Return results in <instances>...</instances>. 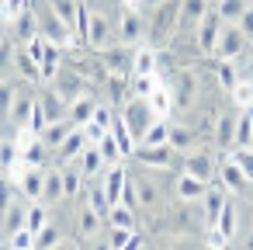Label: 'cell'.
<instances>
[{"label": "cell", "instance_id": "1", "mask_svg": "<svg viewBox=\"0 0 253 250\" xmlns=\"http://www.w3.org/2000/svg\"><path fill=\"white\" fill-rule=\"evenodd\" d=\"M177 14H180V0H160L146 21V42L163 46L177 35Z\"/></svg>", "mask_w": 253, "mask_h": 250}, {"label": "cell", "instance_id": "2", "mask_svg": "<svg viewBox=\"0 0 253 250\" xmlns=\"http://www.w3.org/2000/svg\"><path fill=\"white\" fill-rule=\"evenodd\" d=\"M28 7L35 11V18H39V35H45V39H52V42H59L63 49L73 42V25L70 21H63L52 7H49V0H28Z\"/></svg>", "mask_w": 253, "mask_h": 250}, {"label": "cell", "instance_id": "3", "mask_svg": "<svg viewBox=\"0 0 253 250\" xmlns=\"http://www.w3.org/2000/svg\"><path fill=\"white\" fill-rule=\"evenodd\" d=\"M111 42H118V25L101 14V11H87V28H84V46H90L94 52L97 49H108Z\"/></svg>", "mask_w": 253, "mask_h": 250}, {"label": "cell", "instance_id": "4", "mask_svg": "<svg viewBox=\"0 0 253 250\" xmlns=\"http://www.w3.org/2000/svg\"><path fill=\"white\" fill-rule=\"evenodd\" d=\"M122 118H125V125L132 129V136H135V143L146 136V129L156 122V111L149 108V101L146 98H128L125 101V108H122Z\"/></svg>", "mask_w": 253, "mask_h": 250}, {"label": "cell", "instance_id": "5", "mask_svg": "<svg viewBox=\"0 0 253 250\" xmlns=\"http://www.w3.org/2000/svg\"><path fill=\"white\" fill-rule=\"evenodd\" d=\"M132 56H135V49L125 46V42H111L108 49H97V63H101L104 73H125V77H132Z\"/></svg>", "mask_w": 253, "mask_h": 250}, {"label": "cell", "instance_id": "6", "mask_svg": "<svg viewBox=\"0 0 253 250\" xmlns=\"http://www.w3.org/2000/svg\"><path fill=\"white\" fill-rule=\"evenodd\" d=\"M229 21H222V14L211 7L201 21H198V28H194V42H198V52H205V56H211L215 52V46H218V35H222V28H225Z\"/></svg>", "mask_w": 253, "mask_h": 250}, {"label": "cell", "instance_id": "7", "mask_svg": "<svg viewBox=\"0 0 253 250\" xmlns=\"http://www.w3.org/2000/svg\"><path fill=\"white\" fill-rule=\"evenodd\" d=\"M35 108H39V94H35V91H28V87H25V80H18V94H14V104H11L7 122H14L18 129H21V125H32Z\"/></svg>", "mask_w": 253, "mask_h": 250}, {"label": "cell", "instance_id": "8", "mask_svg": "<svg viewBox=\"0 0 253 250\" xmlns=\"http://www.w3.org/2000/svg\"><path fill=\"white\" fill-rule=\"evenodd\" d=\"M118 42H125V46H142L146 42V18H142V11H132V7L122 11Z\"/></svg>", "mask_w": 253, "mask_h": 250}, {"label": "cell", "instance_id": "9", "mask_svg": "<svg viewBox=\"0 0 253 250\" xmlns=\"http://www.w3.org/2000/svg\"><path fill=\"white\" fill-rule=\"evenodd\" d=\"M184 174H191V177L211 184L215 174H218V163H215L211 153H205V150H187V156H184Z\"/></svg>", "mask_w": 253, "mask_h": 250}, {"label": "cell", "instance_id": "10", "mask_svg": "<svg viewBox=\"0 0 253 250\" xmlns=\"http://www.w3.org/2000/svg\"><path fill=\"white\" fill-rule=\"evenodd\" d=\"M243 49H246V35H243V28H239V25H225L211 56H218V59H239Z\"/></svg>", "mask_w": 253, "mask_h": 250}, {"label": "cell", "instance_id": "11", "mask_svg": "<svg viewBox=\"0 0 253 250\" xmlns=\"http://www.w3.org/2000/svg\"><path fill=\"white\" fill-rule=\"evenodd\" d=\"M45 84H52V91H56L66 104H73V101L84 94V77H80V73H70V70H56V77L45 80Z\"/></svg>", "mask_w": 253, "mask_h": 250}, {"label": "cell", "instance_id": "12", "mask_svg": "<svg viewBox=\"0 0 253 250\" xmlns=\"http://www.w3.org/2000/svg\"><path fill=\"white\" fill-rule=\"evenodd\" d=\"M173 146L170 143H160V146H135V160L142 163V167H153V170H163V167H170V160H173Z\"/></svg>", "mask_w": 253, "mask_h": 250}, {"label": "cell", "instance_id": "13", "mask_svg": "<svg viewBox=\"0 0 253 250\" xmlns=\"http://www.w3.org/2000/svg\"><path fill=\"white\" fill-rule=\"evenodd\" d=\"M211 11V0H180V14H177V32H194L198 21Z\"/></svg>", "mask_w": 253, "mask_h": 250}, {"label": "cell", "instance_id": "14", "mask_svg": "<svg viewBox=\"0 0 253 250\" xmlns=\"http://www.w3.org/2000/svg\"><path fill=\"white\" fill-rule=\"evenodd\" d=\"M215 177H218V184H222L229 195H239V191L250 184V181H246V174H243V167H239L229 153H225V160L218 163V174H215Z\"/></svg>", "mask_w": 253, "mask_h": 250}, {"label": "cell", "instance_id": "15", "mask_svg": "<svg viewBox=\"0 0 253 250\" xmlns=\"http://www.w3.org/2000/svg\"><path fill=\"white\" fill-rule=\"evenodd\" d=\"M14 66H18V73H21V80H25V84H45L42 66H39V59L28 52V46H21V49L14 52Z\"/></svg>", "mask_w": 253, "mask_h": 250}, {"label": "cell", "instance_id": "16", "mask_svg": "<svg viewBox=\"0 0 253 250\" xmlns=\"http://www.w3.org/2000/svg\"><path fill=\"white\" fill-rule=\"evenodd\" d=\"M14 181L21 184V195H28L35 201V198H42V188H45V167H25Z\"/></svg>", "mask_w": 253, "mask_h": 250}, {"label": "cell", "instance_id": "17", "mask_svg": "<svg viewBox=\"0 0 253 250\" xmlns=\"http://www.w3.org/2000/svg\"><path fill=\"white\" fill-rule=\"evenodd\" d=\"M156 63H160V52L149 46V42H142V46H135V56H132V77H146V73H156Z\"/></svg>", "mask_w": 253, "mask_h": 250}, {"label": "cell", "instance_id": "18", "mask_svg": "<svg viewBox=\"0 0 253 250\" xmlns=\"http://www.w3.org/2000/svg\"><path fill=\"white\" fill-rule=\"evenodd\" d=\"M11 25H14V35H11V39H14V42H21V46H25V42H32V39L39 35V18H35V11H32V7H25Z\"/></svg>", "mask_w": 253, "mask_h": 250}, {"label": "cell", "instance_id": "19", "mask_svg": "<svg viewBox=\"0 0 253 250\" xmlns=\"http://www.w3.org/2000/svg\"><path fill=\"white\" fill-rule=\"evenodd\" d=\"M39 108H42L45 122H59V118H66V101H63L52 87H45V91L39 94Z\"/></svg>", "mask_w": 253, "mask_h": 250}, {"label": "cell", "instance_id": "20", "mask_svg": "<svg viewBox=\"0 0 253 250\" xmlns=\"http://www.w3.org/2000/svg\"><path fill=\"white\" fill-rule=\"evenodd\" d=\"M87 143H90V139H87V132H84L80 125H73V132H70V136L59 143L56 156H59V160H73V156H80V153L87 150Z\"/></svg>", "mask_w": 253, "mask_h": 250}, {"label": "cell", "instance_id": "21", "mask_svg": "<svg viewBox=\"0 0 253 250\" xmlns=\"http://www.w3.org/2000/svg\"><path fill=\"white\" fill-rule=\"evenodd\" d=\"M125 181H128L125 167H122V163H111V170L104 174V184H101L111 205H115V201H122V188H125Z\"/></svg>", "mask_w": 253, "mask_h": 250}, {"label": "cell", "instance_id": "22", "mask_svg": "<svg viewBox=\"0 0 253 250\" xmlns=\"http://www.w3.org/2000/svg\"><path fill=\"white\" fill-rule=\"evenodd\" d=\"M104 167H108V160H104V153L97 150V143H87V150L80 153V170H84V177H97Z\"/></svg>", "mask_w": 253, "mask_h": 250}, {"label": "cell", "instance_id": "23", "mask_svg": "<svg viewBox=\"0 0 253 250\" xmlns=\"http://www.w3.org/2000/svg\"><path fill=\"white\" fill-rule=\"evenodd\" d=\"M173 191H177V198H180V201H201V195L208 191V184H205V181H198V177H191V174H180Z\"/></svg>", "mask_w": 253, "mask_h": 250}, {"label": "cell", "instance_id": "24", "mask_svg": "<svg viewBox=\"0 0 253 250\" xmlns=\"http://www.w3.org/2000/svg\"><path fill=\"white\" fill-rule=\"evenodd\" d=\"M225 188H208L205 195H201V208H205V222L211 226L215 219H218V212H222V205H225Z\"/></svg>", "mask_w": 253, "mask_h": 250}, {"label": "cell", "instance_id": "25", "mask_svg": "<svg viewBox=\"0 0 253 250\" xmlns=\"http://www.w3.org/2000/svg\"><path fill=\"white\" fill-rule=\"evenodd\" d=\"M170 87V94H173V104H191V98H194V77L191 73H177L173 77V84H167Z\"/></svg>", "mask_w": 253, "mask_h": 250}, {"label": "cell", "instance_id": "26", "mask_svg": "<svg viewBox=\"0 0 253 250\" xmlns=\"http://www.w3.org/2000/svg\"><path fill=\"white\" fill-rule=\"evenodd\" d=\"M236 122H239V115H222L218 118V129H215V139H218V146L229 153L232 146H236Z\"/></svg>", "mask_w": 253, "mask_h": 250}, {"label": "cell", "instance_id": "27", "mask_svg": "<svg viewBox=\"0 0 253 250\" xmlns=\"http://www.w3.org/2000/svg\"><path fill=\"white\" fill-rule=\"evenodd\" d=\"M49 150H52V146H49V143L39 136L35 143H28V146L21 150V163H28V167H45V156H49Z\"/></svg>", "mask_w": 253, "mask_h": 250}, {"label": "cell", "instance_id": "28", "mask_svg": "<svg viewBox=\"0 0 253 250\" xmlns=\"http://www.w3.org/2000/svg\"><path fill=\"white\" fill-rule=\"evenodd\" d=\"M146 101H149V108L156 111V118H167V115H170V108H173V94H170V87H167V84H160Z\"/></svg>", "mask_w": 253, "mask_h": 250}, {"label": "cell", "instance_id": "29", "mask_svg": "<svg viewBox=\"0 0 253 250\" xmlns=\"http://www.w3.org/2000/svg\"><path fill=\"white\" fill-rule=\"evenodd\" d=\"M94 108H97V101H90V98L80 94V98L70 104V115H66V118H70L73 125H87V122L94 118Z\"/></svg>", "mask_w": 253, "mask_h": 250}, {"label": "cell", "instance_id": "30", "mask_svg": "<svg viewBox=\"0 0 253 250\" xmlns=\"http://www.w3.org/2000/svg\"><path fill=\"white\" fill-rule=\"evenodd\" d=\"M70 132H73V122H70V118H59V122H49V125L42 129V139H45L52 150H59V143H63Z\"/></svg>", "mask_w": 253, "mask_h": 250}, {"label": "cell", "instance_id": "31", "mask_svg": "<svg viewBox=\"0 0 253 250\" xmlns=\"http://www.w3.org/2000/svg\"><path fill=\"white\" fill-rule=\"evenodd\" d=\"M108 222H111V226L139 229V222H135V208H132V205H125V201H115V205L108 208Z\"/></svg>", "mask_w": 253, "mask_h": 250}, {"label": "cell", "instance_id": "32", "mask_svg": "<svg viewBox=\"0 0 253 250\" xmlns=\"http://www.w3.org/2000/svg\"><path fill=\"white\" fill-rule=\"evenodd\" d=\"M211 226H215V229L232 243V236H236V205H232L229 198H225V205H222V212H218V219H215Z\"/></svg>", "mask_w": 253, "mask_h": 250}, {"label": "cell", "instance_id": "33", "mask_svg": "<svg viewBox=\"0 0 253 250\" xmlns=\"http://www.w3.org/2000/svg\"><path fill=\"white\" fill-rule=\"evenodd\" d=\"M59 198H66V188H63V170H45L42 201H59Z\"/></svg>", "mask_w": 253, "mask_h": 250}, {"label": "cell", "instance_id": "34", "mask_svg": "<svg viewBox=\"0 0 253 250\" xmlns=\"http://www.w3.org/2000/svg\"><path fill=\"white\" fill-rule=\"evenodd\" d=\"M170 139V122L167 118H156L149 129H146V136L139 139V146H160V143H167Z\"/></svg>", "mask_w": 253, "mask_h": 250}, {"label": "cell", "instance_id": "35", "mask_svg": "<svg viewBox=\"0 0 253 250\" xmlns=\"http://www.w3.org/2000/svg\"><path fill=\"white\" fill-rule=\"evenodd\" d=\"M97 150L104 153V160H108V167H111V163H122V160H125V153H122V146H118V139L111 136V129H108V132H104V136L97 139Z\"/></svg>", "mask_w": 253, "mask_h": 250}, {"label": "cell", "instance_id": "36", "mask_svg": "<svg viewBox=\"0 0 253 250\" xmlns=\"http://www.w3.org/2000/svg\"><path fill=\"white\" fill-rule=\"evenodd\" d=\"M246 4H250V0H215V11L222 14V21L236 25V21H239V14L246 11Z\"/></svg>", "mask_w": 253, "mask_h": 250}, {"label": "cell", "instance_id": "37", "mask_svg": "<svg viewBox=\"0 0 253 250\" xmlns=\"http://www.w3.org/2000/svg\"><path fill=\"white\" fill-rule=\"evenodd\" d=\"M194 139H198V132H191V129L170 122V139H167V143H170L173 150H194Z\"/></svg>", "mask_w": 253, "mask_h": 250}, {"label": "cell", "instance_id": "38", "mask_svg": "<svg viewBox=\"0 0 253 250\" xmlns=\"http://www.w3.org/2000/svg\"><path fill=\"white\" fill-rule=\"evenodd\" d=\"M49 7H52L63 21H70L73 32H77V7H80V0H49Z\"/></svg>", "mask_w": 253, "mask_h": 250}, {"label": "cell", "instance_id": "39", "mask_svg": "<svg viewBox=\"0 0 253 250\" xmlns=\"http://www.w3.org/2000/svg\"><path fill=\"white\" fill-rule=\"evenodd\" d=\"M128 87H132V98H149L160 84H156V73H146V77H132Z\"/></svg>", "mask_w": 253, "mask_h": 250}, {"label": "cell", "instance_id": "40", "mask_svg": "<svg viewBox=\"0 0 253 250\" xmlns=\"http://www.w3.org/2000/svg\"><path fill=\"white\" fill-rule=\"evenodd\" d=\"M132 233H135V229H128V226H111V222H108V243H111L115 250H128Z\"/></svg>", "mask_w": 253, "mask_h": 250}, {"label": "cell", "instance_id": "41", "mask_svg": "<svg viewBox=\"0 0 253 250\" xmlns=\"http://www.w3.org/2000/svg\"><path fill=\"white\" fill-rule=\"evenodd\" d=\"M229 156L243 167V174H246V181L253 184V146H236V150H229Z\"/></svg>", "mask_w": 253, "mask_h": 250}, {"label": "cell", "instance_id": "42", "mask_svg": "<svg viewBox=\"0 0 253 250\" xmlns=\"http://www.w3.org/2000/svg\"><path fill=\"white\" fill-rule=\"evenodd\" d=\"M218 84L225 91H232L239 84V73H236V59H218Z\"/></svg>", "mask_w": 253, "mask_h": 250}, {"label": "cell", "instance_id": "43", "mask_svg": "<svg viewBox=\"0 0 253 250\" xmlns=\"http://www.w3.org/2000/svg\"><path fill=\"white\" fill-rule=\"evenodd\" d=\"M135 191H139V205H156L160 201V191L149 177H135Z\"/></svg>", "mask_w": 253, "mask_h": 250}, {"label": "cell", "instance_id": "44", "mask_svg": "<svg viewBox=\"0 0 253 250\" xmlns=\"http://www.w3.org/2000/svg\"><path fill=\"white\" fill-rule=\"evenodd\" d=\"M236 146H253V125H250V111L243 108L239 122H236ZM232 146V150H236Z\"/></svg>", "mask_w": 253, "mask_h": 250}, {"label": "cell", "instance_id": "45", "mask_svg": "<svg viewBox=\"0 0 253 250\" xmlns=\"http://www.w3.org/2000/svg\"><path fill=\"white\" fill-rule=\"evenodd\" d=\"M97 229H101V212H94V208L87 205V208L80 212V233H84V236H94Z\"/></svg>", "mask_w": 253, "mask_h": 250}, {"label": "cell", "instance_id": "46", "mask_svg": "<svg viewBox=\"0 0 253 250\" xmlns=\"http://www.w3.org/2000/svg\"><path fill=\"white\" fill-rule=\"evenodd\" d=\"M63 236H59V229H56V222H45L39 233H35V247L42 250V247H52V243H59Z\"/></svg>", "mask_w": 253, "mask_h": 250}, {"label": "cell", "instance_id": "47", "mask_svg": "<svg viewBox=\"0 0 253 250\" xmlns=\"http://www.w3.org/2000/svg\"><path fill=\"white\" fill-rule=\"evenodd\" d=\"M232 101H236L239 108H250V104H253V80H239V84L232 87Z\"/></svg>", "mask_w": 253, "mask_h": 250}, {"label": "cell", "instance_id": "48", "mask_svg": "<svg viewBox=\"0 0 253 250\" xmlns=\"http://www.w3.org/2000/svg\"><path fill=\"white\" fill-rule=\"evenodd\" d=\"M7 243L11 247H35V229H28V226H21V229H14V233H7Z\"/></svg>", "mask_w": 253, "mask_h": 250}, {"label": "cell", "instance_id": "49", "mask_svg": "<svg viewBox=\"0 0 253 250\" xmlns=\"http://www.w3.org/2000/svg\"><path fill=\"white\" fill-rule=\"evenodd\" d=\"M87 195H90V208H94V212H101V215H108V208H111V201H108V195H104V188H90Z\"/></svg>", "mask_w": 253, "mask_h": 250}, {"label": "cell", "instance_id": "50", "mask_svg": "<svg viewBox=\"0 0 253 250\" xmlns=\"http://www.w3.org/2000/svg\"><path fill=\"white\" fill-rule=\"evenodd\" d=\"M80 181H87L84 170H80V174H77V170H66V174H63V188H66V195H77V191H80Z\"/></svg>", "mask_w": 253, "mask_h": 250}, {"label": "cell", "instance_id": "51", "mask_svg": "<svg viewBox=\"0 0 253 250\" xmlns=\"http://www.w3.org/2000/svg\"><path fill=\"white\" fill-rule=\"evenodd\" d=\"M236 25L243 28V35H246V39H253V7H250V4H246V11L239 14V21H236Z\"/></svg>", "mask_w": 253, "mask_h": 250}, {"label": "cell", "instance_id": "52", "mask_svg": "<svg viewBox=\"0 0 253 250\" xmlns=\"http://www.w3.org/2000/svg\"><path fill=\"white\" fill-rule=\"evenodd\" d=\"M205 240H208V247H225V243H229V240H225V236H222V233H218L215 226L208 229V236H205Z\"/></svg>", "mask_w": 253, "mask_h": 250}, {"label": "cell", "instance_id": "53", "mask_svg": "<svg viewBox=\"0 0 253 250\" xmlns=\"http://www.w3.org/2000/svg\"><path fill=\"white\" fill-rule=\"evenodd\" d=\"M250 59H246V80H253V52H246Z\"/></svg>", "mask_w": 253, "mask_h": 250}, {"label": "cell", "instance_id": "54", "mask_svg": "<svg viewBox=\"0 0 253 250\" xmlns=\"http://www.w3.org/2000/svg\"><path fill=\"white\" fill-rule=\"evenodd\" d=\"M0 146H4V139H0Z\"/></svg>", "mask_w": 253, "mask_h": 250}, {"label": "cell", "instance_id": "55", "mask_svg": "<svg viewBox=\"0 0 253 250\" xmlns=\"http://www.w3.org/2000/svg\"><path fill=\"white\" fill-rule=\"evenodd\" d=\"M211 4H215V0H211Z\"/></svg>", "mask_w": 253, "mask_h": 250}]
</instances>
